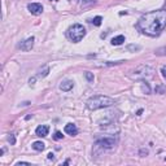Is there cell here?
I'll return each instance as SVG.
<instances>
[{
    "label": "cell",
    "instance_id": "6da1fadb",
    "mask_svg": "<svg viewBox=\"0 0 166 166\" xmlns=\"http://www.w3.org/2000/svg\"><path fill=\"white\" fill-rule=\"evenodd\" d=\"M135 27L148 37H158L166 27V10L158 9L145 13L139 18Z\"/></svg>",
    "mask_w": 166,
    "mask_h": 166
},
{
    "label": "cell",
    "instance_id": "7a4b0ae2",
    "mask_svg": "<svg viewBox=\"0 0 166 166\" xmlns=\"http://www.w3.org/2000/svg\"><path fill=\"white\" fill-rule=\"evenodd\" d=\"M86 104H87V108L90 110H98V109H101V108H108L114 105L116 100L105 95H95L88 99Z\"/></svg>",
    "mask_w": 166,
    "mask_h": 166
},
{
    "label": "cell",
    "instance_id": "3957f363",
    "mask_svg": "<svg viewBox=\"0 0 166 166\" xmlns=\"http://www.w3.org/2000/svg\"><path fill=\"white\" fill-rule=\"evenodd\" d=\"M86 37V29L81 24H74L68 29V38L73 43H79Z\"/></svg>",
    "mask_w": 166,
    "mask_h": 166
},
{
    "label": "cell",
    "instance_id": "277c9868",
    "mask_svg": "<svg viewBox=\"0 0 166 166\" xmlns=\"http://www.w3.org/2000/svg\"><path fill=\"white\" fill-rule=\"evenodd\" d=\"M154 70L153 68L148 65H140L130 74V78L131 79H135V81H139V79H147V78H151L153 75Z\"/></svg>",
    "mask_w": 166,
    "mask_h": 166
},
{
    "label": "cell",
    "instance_id": "5b68a950",
    "mask_svg": "<svg viewBox=\"0 0 166 166\" xmlns=\"http://www.w3.org/2000/svg\"><path fill=\"white\" fill-rule=\"evenodd\" d=\"M117 140L114 138H103V139H98L95 143V147L100 148L101 151H108V149H113L116 147Z\"/></svg>",
    "mask_w": 166,
    "mask_h": 166
},
{
    "label": "cell",
    "instance_id": "8992f818",
    "mask_svg": "<svg viewBox=\"0 0 166 166\" xmlns=\"http://www.w3.org/2000/svg\"><path fill=\"white\" fill-rule=\"evenodd\" d=\"M34 37H31V38H27L26 40H24V42H21L20 44H18V48L21 49V51H25V52H29V51H31V48L34 47Z\"/></svg>",
    "mask_w": 166,
    "mask_h": 166
},
{
    "label": "cell",
    "instance_id": "52a82bcc",
    "mask_svg": "<svg viewBox=\"0 0 166 166\" xmlns=\"http://www.w3.org/2000/svg\"><path fill=\"white\" fill-rule=\"evenodd\" d=\"M27 9H29V12L31 13V15L39 16V15H42V12H43V5H42L40 3H30V4L27 5Z\"/></svg>",
    "mask_w": 166,
    "mask_h": 166
},
{
    "label": "cell",
    "instance_id": "ba28073f",
    "mask_svg": "<svg viewBox=\"0 0 166 166\" xmlns=\"http://www.w3.org/2000/svg\"><path fill=\"white\" fill-rule=\"evenodd\" d=\"M48 131H49V127L47 124H42V126H38L37 130H35V134L37 136H40V138H44L48 135Z\"/></svg>",
    "mask_w": 166,
    "mask_h": 166
},
{
    "label": "cell",
    "instance_id": "9c48e42d",
    "mask_svg": "<svg viewBox=\"0 0 166 166\" xmlns=\"http://www.w3.org/2000/svg\"><path fill=\"white\" fill-rule=\"evenodd\" d=\"M65 132H66V134H69V135H71V136H75V135L78 134V129H77L75 124L68 123L65 126Z\"/></svg>",
    "mask_w": 166,
    "mask_h": 166
},
{
    "label": "cell",
    "instance_id": "30bf717a",
    "mask_svg": "<svg viewBox=\"0 0 166 166\" xmlns=\"http://www.w3.org/2000/svg\"><path fill=\"white\" fill-rule=\"evenodd\" d=\"M73 87H74V82H73V81H64L61 84H60V90H61V91H65V92L70 91Z\"/></svg>",
    "mask_w": 166,
    "mask_h": 166
},
{
    "label": "cell",
    "instance_id": "8fae6325",
    "mask_svg": "<svg viewBox=\"0 0 166 166\" xmlns=\"http://www.w3.org/2000/svg\"><path fill=\"white\" fill-rule=\"evenodd\" d=\"M124 40H126V38H124L123 35H118V37H114L112 39V44L113 46H121Z\"/></svg>",
    "mask_w": 166,
    "mask_h": 166
},
{
    "label": "cell",
    "instance_id": "7c38bea8",
    "mask_svg": "<svg viewBox=\"0 0 166 166\" xmlns=\"http://www.w3.org/2000/svg\"><path fill=\"white\" fill-rule=\"evenodd\" d=\"M44 148H46V144H44L43 142H34L33 143V149H35V151L42 152Z\"/></svg>",
    "mask_w": 166,
    "mask_h": 166
},
{
    "label": "cell",
    "instance_id": "4fadbf2b",
    "mask_svg": "<svg viewBox=\"0 0 166 166\" xmlns=\"http://www.w3.org/2000/svg\"><path fill=\"white\" fill-rule=\"evenodd\" d=\"M126 49L130 52H138V51L142 49V47H140L139 44H129V46L126 47Z\"/></svg>",
    "mask_w": 166,
    "mask_h": 166
},
{
    "label": "cell",
    "instance_id": "5bb4252c",
    "mask_svg": "<svg viewBox=\"0 0 166 166\" xmlns=\"http://www.w3.org/2000/svg\"><path fill=\"white\" fill-rule=\"evenodd\" d=\"M95 0H79V4H81V7L84 8L86 5H92V4H95Z\"/></svg>",
    "mask_w": 166,
    "mask_h": 166
},
{
    "label": "cell",
    "instance_id": "9a60e30c",
    "mask_svg": "<svg viewBox=\"0 0 166 166\" xmlns=\"http://www.w3.org/2000/svg\"><path fill=\"white\" fill-rule=\"evenodd\" d=\"M156 93H166V87L162 84H158L156 87Z\"/></svg>",
    "mask_w": 166,
    "mask_h": 166
},
{
    "label": "cell",
    "instance_id": "2e32d148",
    "mask_svg": "<svg viewBox=\"0 0 166 166\" xmlns=\"http://www.w3.org/2000/svg\"><path fill=\"white\" fill-rule=\"evenodd\" d=\"M101 21H103V18H101L100 16H98V17H95L91 22H92L95 26H100V25H101Z\"/></svg>",
    "mask_w": 166,
    "mask_h": 166
},
{
    "label": "cell",
    "instance_id": "e0dca14e",
    "mask_svg": "<svg viewBox=\"0 0 166 166\" xmlns=\"http://www.w3.org/2000/svg\"><path fill=\"white\" fill-rule=\"evenodd\" d=\"M49 73V68H46L43 71H40L39 74H38V78H44V77H47Z\"/></svg>",
    "mask_w": 166,
    "mask_h": 166
},
{
    "label": "cell",
    "instance_id": "ac0fdd59",
    "mask_svg": "<svg viewBox=\"0 0 166 166\" xmlns=\"http://www.w3.org/2000/svg\"><path fill=\"white\" fill-rule=\"evenodd\" d=\"M84 77H86V79H87L88 82H93V74L92 73H90V71H86Z\"/></svg>",
    "mask_w": 166,
    "mask_h": 166
},
{
    "label": "cell",
    "instance_id": "d6986e66",
    "mask_svg": "<svg viewBox=\"0 0 166 166\" xmlns=\"http://www.w3.org/2000/svg\"><path fill=\"white\" fill-rule=\"evenodd\" d=\"M8 142L10 143V145H15V144H16V138H15V135H13V134L8 135Z\"/></svg>",
    "mask_w": 166,
    "mask_h": 166
},
{
    "label": "cell",
    "instance_id": "ffe728a7",
    "mask_svg": "<svg viewBox=\"0 0 166 166\" xmlns=\"http://www.w3.org/2000/svg\"><path fill=\"white\" fill-rule=\"evenodd\" d=\"M55 139H56V140H60V139H62V138H64V135L61 134V132H60V131H56V134H55Z\"/></svg>",
    "mask_w": 166,
    "mask_h": 166
},
{
    "label": "cell",
    "instance_id": "44dd1931",
    "mask_svg": "<svg viewBox=\"0 0 166 166\" xmlns=\"http://www.w3.org/2000/svg\"><path fill=\"white\" fill-rule=\"evenodd\" d=\"M143 90L145 91V93H149L151 92V90H149V86H148V83H143Z\"/></svg>",
    "mask_w": 166,
    "mask_h": 166
},
{
    "label": "cell",
    "instance_id": "7402d4cb",
    "mask_svg": "<svg viewBox=\"0 0 166 166\" xmlns=\"http://www.w3.org/2000/svg\"><path fill=\"white\" fill-rule=\"evenodd\" d=\"M147 154H148V149H140V156L145 157Z\"/></svg>",
    "mask_w": 166,
    "mask_h": 166
},
{
    "label": "cell",
    "instance_id": "603a6c76",
    "mask_svg": "<svg viewBox=\"0 0 166 166\" xmlns=\"http://www.w3.org/2000/svg\"><path fill=\"white\" fill-rule=\"evenodd\" d=\"M161 74H162V77L166 79V66H162L161 68Z\"/></svg>",
    "mask_w": 166,
    "mask_h": 166
},
{
    "label": "cell",
    "instance_id": "cb8c5ba5",
    "mask_svg": "<svg viewBox=\"0 0 166 166\" xmlns=\"http://www.w3.org/2000/svg\"><path fill=\"white\" fill-rule=\"evenodd\" d=\"M47 156H48V160H55V154L53 153H48Z\"/></svg>",
    "mask_w": 166,
    "mask_h": 166
},
{
    "label": "cell",
    "instance_id": "d4e9b609",
    "mask_svg": "<svg viewBox=\"0 0 166 166\" xmlns=\"http://www.w3.org/2000/svg\"><path fill=\"white\" fill-rule=\"evenodd\" d=\"M16 165H30V162H24V161H20V162H17V164H16Z\"/></svg>",
    "mask_w": 166,
    "mask_h": 166
},
{
    "label": "cell",
    "instance_id": "484cf974",
    "mask_svg": "<svg viewBox=\"0 0 166 166\" xmlns=\"http://www.w3.org/2000/svg\"><path fill=\"white\" fill-rule=\"evenodd\" d=\"M34 82H35V78H31V79H30V81H29L30 84H34Z\"/></svg>",
    "mask_w": 166,
    "mask_h": 166
},
{
    "label": "cell",
    "instance_id": "4316f807",
    "mask_svg": "<svg viewBox=\"0 0 166 166\" xmlns=\"http://www.w3.org/2000/svg\"><path fill=\"white\" fill-rule=\"evenodd\" d=\"M51 1H52V0H51Z\"/></svg>",
    "mask_w": 166,
    "mask_h": 166
}]
</instances>
